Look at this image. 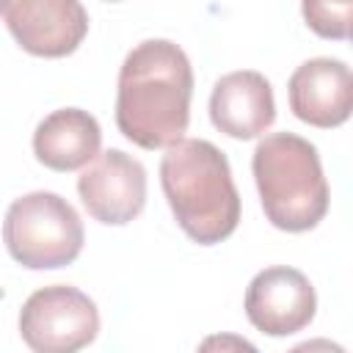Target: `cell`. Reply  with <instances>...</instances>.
I'll use <instances>...</instances> for the list:
<instances>
[{
    "instance_id": "obj_1",
    "label": "cell",
    "mask_w": 353,
    "mask_h": 353,
    "mask_svg": "<svg viewBox=\"0 0 353 353\" xmlns=\"http://www.w3.org/2000/svg\"><path fill=\"white\" fill-rule=\"evenodd\" d=\"M193 69L185 50L168 39L132 47L119 69L116 127L141 149H165L188 132Z\"/></svg>"
},
{
    "instance_id": "obj_2",
    "label": "cell",
    "mask_w": 353,
    "mask_h": 353,
    "mask_svg": "<svg viewBox=\"0 0 353 353\" xmlns=\"http://www.w3.org/2000/svg\"><path fill=\"white\" fill-rule=\"evenodd\" d=\"M160 185L182 232L199 245L226 240L240 223V193L226 154L201 138L165 146Z\"/></svg>"
},
{
    "instance_id": "obj_3",
    "label": "cell",
    "mask_w": 353,
    "mask_h": 353,
    "mask_svg": "<svg viewBox=\"0 0 353 353\" xmlns=\"http://www.w3.org/2000/svg\"><path fill=\"white\" fill-rule=\"evenodd\" d=\"M254 182L268 221L281 232H309L328 212V182L314 143L295 132L265 135L254 149Z\"/></svg>"
},
{
    "instance_id": "obj_4",
    "label": "cell",
    "mask_w": 353,
    "mask_h": 353,
    "mask_svg": "<svg viewBox=\"0 0 353 353\" xmlns=\"http://www.w3.org/2000/svg\"><path fill=\"white\" fill-rule=\"evenodd\" d=\"M8 254L30 270H55L72 265L83 251V221L58 193L33 190L11 201L3 221Z\"/></svg>"
},
{
    "instance_id": "obj_5",
    "label": "cell",
    "mask_w": 353,
    "mask_h": 353,
    "mask_svg": "<svg viewBox=\"0 0 353 353\" xmlns=\"http://www.w3.org/2000/svg\"><path fill=\"white\" fill-rule=\"evenodd\" d=\"M19 334L36 353H74L97 339L99 312L77 287H41L22 303Z\"/></svg>"
},
{
    "instance_id": "obj_6",
    "label": "cell",
    "mask_w": 353,
    "mask_h": 353,
    "mask_svg": "<svg viewBox=\"0 0 353 353\" xmlns=\"http://www.w3.org/2000/svg\"><path fill=\"white\" fill-rule=\"evenodd\" d=\"M0 17L14 41L39 58L72 55L88 33L80 0H0Z\"/></svg>"
},
{
    "instance_id": "obj_7",
    "label": "cell",
    "mask_w": 353,
    "mask_h": 353,
    "mask_svg": "<svg viewBox=\"0 0 353 353\" xmlns=\"http://www.w3.org/2000/svg\"><path fill=\"white\" fill-rule=\"evenodd\" d=\"M77 193L88 215L105 226H124L146 204V168L121 149H108L85 163Z\"/></svg>"
},
{
    "instance_id": "obj_8",
    "label": "cell",
    "mask_w": 353,
    "mask_h": 353,
    "mask_svg": "<svg viewBox=\"0 0 353 353\" xmlns=\"http://www.w3.org/2000/svg\"><path fill=\"white\" fill-rule=\"evenodd\" d=\"M317 295L312 281L287 265L259 270L245 290V317L268 336H290L314 320Z\"/></svg>"
},
{
    "instance_id": "obj_9",
    "label": "cell",
    "mask_w": 353,
    "mask_h": 353,
    "mask_svg": "<svg viewBox=\"0 0 353 353\" xmlns=\"http://www.w3.org/2000/svg\"><path fill=\"white\" fill-rule=\"evenodd\" d=\"M290 110L320 130H331L347 121L353 105V74L339 58L303 61L287 85Z\"/></svg>"
},
{
    "instance_id": "obj_10",
    "label": "cell",
    "mask_w": 353,
    "mask_h": 353,
    "mask_svg": "<svg viewBox=\"0 0 353 353\" xmlns=\"http://www.w3.org/2000/svg\"><path fill=\"white\" fill-rule=\"evenodd\" d=\"M210 119L229 138H259L276 121V99L265 74L254 69L223 74L210 94Z\"/></svg>"
},
{
    "instance_id": "obj_11",
    "label": "cell",
    "mask_w": 353,
    "mask_h": 353,
    "mask_svg": "<svg viewBox=\"0 0 353 353\" xmlns=\"http://www.w3.org/2000/svg\"><path fill=\"white\" fill-rule=\"evenodd\" d=\"M99 121L80 108H61L44 116L33 132V154L52 171H74L99 154Z\"/></svg>"
},
{
    "instance_id": "obj_12",
    "label": "cell",
    "mask_w": 353,
    "mask_h": 353,
    "mask_svg": "<svg viewBox=\"0 0 353 353\" xmlns=\"http://www.w3.org/2000/svg\"><path fill=\"white\" fill-rule=\"evenodd\" d=\"M306 25L323 36L345 41L353 25V0H301Z\"/></svg>"
},
{
    "instance_id": "obj_13",
    "label": "cell",
    "mask_w": 353,
    "mask_h": 353,
    "mask_svg": "<svg viewBox=\"0 0 353 353\" xmlns=\"http://www.w3.org/2000/svg\"><path fill=\"white\" fill-rule=\"evenodd\" d=\"M108 3H116V0H108Z\"/></svg>"
}]
</instances>
